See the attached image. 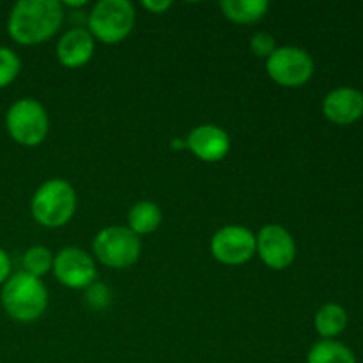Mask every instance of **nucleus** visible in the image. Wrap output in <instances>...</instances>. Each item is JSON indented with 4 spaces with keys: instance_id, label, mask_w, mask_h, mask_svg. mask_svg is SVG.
<instances>
[{
    "instance_id": "obj_2",
    "label": "nucleus",
    "mask_w": 363,
    "mask_h": 363,
    "mask_svg": "<svg viewBox=\"0 0 363 363\" xmlns=\"http://www.w3.org/2000/svg\"><path fill=\"white\" fill-rule=\"evenodd\" d=\"M0 301L11 319L32 323L45 314L48 307V291L41 279L28 273H14L2 286Z\"/></svg>"
},
{
    "instance_id": "obj_19",
    "label": "nucleus",
    "mask_w": 363,
    "mask_h": 363,
    "mask_svg": "<svg viewBox=\"0 0 363 363\" xmlns=\"http://www.w3.org/2000/svg\"><path fill=\"white\" fill-rule=\"evenodd\" d=\"M21 60L11 48L0 46V89H6L13 84L20 74Z\"/></svg>"
},
{
    "instance_id": "obj_3",
    "label": "nucleus",
    "mask_w": 363,
    "mask_h": 363,
    "mask_svg": "<svg viewBox=\"0 0 363 363\" xmlns=\"http://www.w3.org/2000/svg\"><path fill=\"white\" fill-rule=\"evenodd\" d=\"M77 209V191L69 181L53 177L45 181L35 190L30 202V211L35 222L48 229H59L66 225Z\"/></svg>"
},
{
    "instance_id": "obj_17",
    "label": "nucleus",
    "mask_w": 363,
    "mask_h": 363,
    "mask_svg": "<svg viewBox=\"0 0 363 363\" xmlns=\"http://www.w3.org/2000/svg\"><path fill=\"white\" fill-rule=\"evenodd\" d=\"M307 363H357V357L346 344L333 339H323L311 347Z\"/></svg>"
},
{
    "instance_id": "obj_15",
    "label": "nucleus",
    "mask_w": 363,
    "mask_h": 363,
    "mask_svg": "<svg viewBox=\"0 0 363 363\" xmlns=\"http://www.w3.org/2000/svg\"><path fill=\"white\" fill-rule=\"evenodd\" d=\"M162 220L163 213L158 204L151 201H140L128 213V229L140 238L158 230V227L162 225Z\"/></svg>"
},
{
    "instance_id": "obj_20",
    "label": "nucleus",
    "mask_w": 363,
    "mask_h": 363,
    "mask_svg": "<svg viewBox=\"0 0 363 363\" xmlns=\"http://www.w3.org/2000/svg\"><path fill=\"white\" fill-rule=\"evenodd\" d=\"M85 301H87V305L92 311H105L112 303V293H110V289L105 284L96 280L94 284H91L85 289Z\"/></svg>"
},
{
    "instance_id": "obj_24",
    "label": "nucleus",
    "mask_w": 363,
    "mask_h": 363,
    "mask_svg": "<svg viewBox=\"0 0 363 363\" xmlns=\"http://www.w3.org/2000/svg\"><path fill=\"white\" fill-rule=\"evenodd\" d=\"M172 147L174 149L186 147V140H181V138H174V140H172Z\"/></svg>"
},
{
    "instance_id": "obj_10",
    "label": "nucleus",
    "mask_w": 363,
    "mask_h": 363,
    "mask_svg": "<svg viewBox=\"0 0 363 363\" xmlns=\"http://www.w3.org/2000/svg\"><path fill=\"white\" fill-rule=\"evenodd\" d=\"M211 254L225 266H241L255 255V234L243 225H225L211 238Z\"/></svg>"
},
{
    "instance_id": "obj_14",
    "label": "nucleus",
    "mask_w": 363,
    "mask_h": 363,
    "mask_svg": "<svg viewBox=\"0 0 363 363\" xmlns=\"http://www.w3.org/2000/svg\"><path fill=\"white\" fill-rule=\"evenodd\" d=\"M223 16L238 25H252L261 21L268 14V0H222L220 2Z\"/></svg>"
},
{
    "instance_id": "obj_22",
    "label": "nucleus",
    "mask_w": 363,
    "mask_h": 363,
    "mask_svg": "<svg viewBox=\"0 0 363 363\" xmlns=\"http://www.w3.org/2000/svg\"><path fill=\"white\" fill-rule=\"evenodd\" d=\"M142 7L152 14H162L172 7V0H144Z\"/></svg>"
},
{
    "instance_id": "obj_9",
    "label": "nucleus",
    "mask_w": 363,
    "mask_h": 363,
    "mask_svg": "<svg viewBox=\"0 0 363 363\" xmlns=\"http://www.w3.org/2000/svg\"><path fill=\"white\" fill-rule=\"evenodd\" d=\"M255 254L272 269H286L296 259V241L280 223H268L255 236Z\"/></svg>"
},
{
    "instance_id": "obj_23",
    "label": "nucleus",
    "mask_w": 363,
    "mask_h": 363,
    "mask_svg": "<svg viewBox=\"0 0 363 363\" xmlns=\"http://www.w3.org/2000/svg\"><path fill=\"white\" fill-rule=\"evenodd\" d=\"M11 277V259L4 248H0V286L7 282Z\"/></svg>"
},
{
    "instance_id": "obj_7",
    "label": "nucleus",
    "mask_w": 363,
    "mask_h": 363,
    "mask_svg": "<svg viewBox=\"0 0 363 363\" xmlns=\"http://www.w3.org/2000/svg\"><path fill=\"white\" fill-rule=\"evenodd\" d=\"M266 73L280 87H303L314 74V60L303 48L280 46L266 59Z\"/></svg>"
},
{
    "instance_id": "obj_21",
    "label": "nucleus",
    "mask_w": 363,
    "mask_h": 363,
    "mask_svg": "<svg viewBox=\"0 0 363 363\" xmlns=\"http://www.w3.org/2000/svg\"><path fill=\"white\" fill-rule=\"evenodd\" d=\"M277 46L275 38H273L269 32H255L250 38V52L255 57H261V59H268L275 50Z\"/></svg>"
},
{
    "instance_id": "obj_12",
    "label": "nucleus",
    "mask_w": 363,
    "mask_h": 363,
    "mask_svg": "<svg viewBox=\"0 0 363 363\" xmlns=\"http://www.w3.org/2000/svg\"><path fill=\"white\" fill-rule=\"evenodd\" d=\"M323 113L339 126L357 123L363 116V94L353 87L333 89L323 99Z\"/></svg>"
},
{
    "instance_id": "obj_25",
    "label": "nucleus",
    "mask_w": 363,
    "mask_h": 363,
    "mask_svg": "<svg viewBox=\"0 0 363 363\" xmlns=\"http://www.w3.org/2000/svg\"><path fill=\"white\" fill-rule=\"evenodd\" d=\"M85 4H87V2H84V0H80V2H69V0H67V2H64L62 6H67V7H84Z\"/></svg>"
},
{
    "instance_id": "obj_4",
    "label": "nucleus",
    "mask_w": 363,
    "mask_h": 363,
    "mask_svg": "<svg viewBox=\"0 0 363 363\" xmlns=\"http://www.w3.org/2000/svg\"><path fill=\"white\" fill-rule=\"evenodd\" d=\"M137 21V11L130 0H101L91 9L87 30L96 41L117 45L131 34Z\"/></svg>"
},
{
    "instance_id": "obj_18",
    "label": "nucleus",
    "mask_w": 363,
    "mask_h": 363,
    "mask_svg": "<svg viewBox=\"0 0 363 363\" xmlns=\"http://www.w3.org/2000/svg\"><path fill=\"white\" fill-rule=\"evenodd\" d=\"M53 259L55 255L52 254V250L43 245H35V247H30L23 254V272L28 273L32 277H38V279H43L45 275H48L53 269Z\"/></svg>"
},
{
    "instance_id": "obj_6",
    "label": "nucleus",
    "mask_w": 363,
    "mask_h": 363,
    "mask_svg": "<svg viewBox=\"0 0 363 363\" xmlns=\"http://www.w3.org/2000/svg\"><path fill=\"white\" fill-rule=\"evenodd\" d=\"M142 254L140 238L128 227L110 225L99 230L92 240V257L112 269H126Z\"/></svg>"
},
{
    "instance_id": "obj_16",
    "label": "nucleus",
    "mask_w": 363,
    "mask_h": 363,
    "mask_svg": "<svg viewBox=\"0 0 363 363\" xmlns=\"http://www.w3.org/2000/svg\"><path fill=\"white\" fill-rule=\"evenodd\" d=\"M315 332L321 339H335L346 330L347 312L337 303H326L315 312L314 318Z\"/></svg>"
},
{
    "instance_id": "obj_1",
    "label": "nucleus",
    "mask_w": 363,
    "mask_h": 363,
    "mask_svg": "<svg viewBox=\"0 0 363 363\" xmlns=\"http://www.w3.org/2000/svg\"><path fill=\"white\" fill-rule=\"evenodd\" d=\"M64 21L59 0H18L7 18V34L23 46H35L57 34Z\"/></svg>"
},
{
    "instance_id": "obj_8",
    "label": "nucleus",
    "mask_w": 363,
    "mask_h": 363,
    "mask_svg": "<svg viewBox=\"0 0 363 363\" xmlns=\"http://www.w3.org/2000/svg\"><path fill=\"white\" fill-rule=\"evenodd\" d=\"M53 275L67 289H87L98 279L96 261L91 254L77 247L62 248L53 259Z\"/></svg>"
},
{
    "instance_id": "obj_11",
    "label": "nucleus",
    "mask_w": 363,
    "mask_h": 363,
    "mask_svg": "<svg viewBox=\"0 0 363 363\" xmlns=\"http://www.w3.org/2000/svg\"><path fill=\"white\" fill-rule=\"evenodd\" d=\"M186 149L201 162H222L230 151V137L216 124H201L188 133Z\"/></svg>"
},
{
    "instance_id": "obj_13",
    "label": "nucleus",
    "mask_w": 363,
    "mask_h": 363,
    "mask_svg": "<svg viewBox=\"0 0 363 363\" xmlns=\"http://www.w3.org/2000/svg\"><path fill=\"white\" fill-rule=\"evenodd\" d=\"M96 50V39L87 28L74 27L67 30L57 43V59L64 67L77 69L92 59Z\"/></svg>"
},
{
    "instance_id": "obj_5",
    "label": "nucleus",
    "mask_w": 363,
    "mask_h": 363,
    "mask_svg": "<svg viewBox=\"0 0 363 363\" xmlns=\"http://www.w3.org/2000/svg\"><path fill=\"white\" fill-rule=\"evenodd\" d=\"M9 137L23 147H38L45 142L50 130L48 112L34 98H21L9 106L6 113Z\"/></svg>"
}]
</instances>
